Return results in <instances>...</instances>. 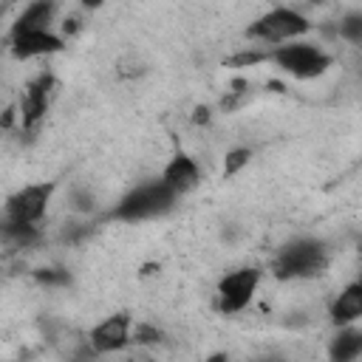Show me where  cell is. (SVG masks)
Instances as JSON below:
<instances>
[{"label":"cell","mask_w":362,"mask_h":362,"mask_svg":"<svg viewBox=\"0 0 362 362\" xmlns=\"http://www.w3.org/2000/svg\"><path fill=\"white\" fill-rule=\"evenodd\" d=\"M325 266H328V249L317 238H297L286 243L272 263L277 280H308L322 274Z\"/></svg>","instance_id":"cell-1"},{"label":"cell","mask_w":362,"mask_h":362,"mask_svg":"<svg viewBox=\"0 0 362 362\" xmlns=\"http://www.w3.org/2000/svg\"><path fill=\"white\" fill-rule=\"evenodd\" d=\"M175 192H170L158 178L156 181H144L139 187H133L127 195L119 198V204L110 209V218L113 221H122V223H139V221H150V218H158L164 212L173 209L175 204Z\"/></svg>","instance_id":"cell-2"},{"label":"cell","mask_w":362,"mask_h":362,"mask_svg":"<svg viewBox=\"0 0 362 362\" xmlns=\"http://www.w3.org/2000/svg\"><path fill=\"white\" fill-rule=\"evenodd\" d=\"M269 62H274L283 74L294 79H317L331 68V54L317 48L314 42H286L277 48H269Z\"/></svg>","instance_id":"cell-3"},{"label":"cell","mask_w":362,"mask_h":362,"mask_svg":"<svg viewBox=\"0 0 362 362\" xmlns=\"http://www.w3.org/2000/svg\"><path fill=\"white\" fill-rule=\"evenodd\" d=\"M311 28V23L294 11V8H286V6H277L266 14H260L252 25H249V37L252 40H260L266 45H286V42H294L297 37H303L305 31Z\"/></svg>","instance_id":"cell-4"},{"label":"cell","mask_w":362,"mask_h":362,"mask_svg":"<svg viewBox=\"0 0 362 362\" xmlns=\"http://www.w3.org/2000/svg\"><path fill=\"white\" fill-rule=\"evenodd\" d=\"M257 286H260V269H255V266L232 269L229 274H223V277L218 280V291H215V294H218V308H221L223 314H238V311H243V308L252 303Z\"/></svg>","instance_id":"cell-5"},{"label":"cell","mask_w":362,"mask_h":362,"mask_svg":"<svg viewBox=\"0 0 362 362\" xmlns=\"http://www.w3.org/2000/svg\"><path fill=\"white\" fill-rule=\"evenodd\" d=\"M51 195H54V184H51V181L25 184L23 189H17V192L6 201V221L37 226V223L42 221L48 204H51Z\"/></svg>","instance_id":"cell-6"},{"label":"cell","mask_w":362,"mask_h":362,"mask_svg":"<svg viewBox=\"0 0 362 362\" xmlns=\"http://www.w3.org/2000/svg\"><path fill=\"white\" fill-rule=\"evenodd\" d=\"M130 328H133L130 314H124V311L110 314V317H105L90 331V337H88L90 339V348L96 354H119V351H124L130 345Z\"/></svg>","instance_id":"cell-7"},{"label":"cell","mask_w":362,"mask_h":362,"mask_svg":"<svg viewBox=\"0 0 362 362\" xmlns=\"http://www.w3.org/2000/svg\"><path fill=\"white\" fill-rule=\"evenodd\" d=\"M51 93H54V76L51 74H40L25 85V90L20 96V105H17V116H20L23 127H34L45 116Z\"/></svg>","instance_id":"cell-8"},{"label":"cell","mask_w":362,"mask_h":362,"mask_svg":"<svg viewBox=\"0 0 362 362\" xmlns=\"http://www.w3.org/2000/svg\"><path fill=\"white\" fill-rule=\"evenodd\" d=\"M65 48V40L59 34L48 31H31V34H17L11 37V57L14 59H37V57H51Z\"/></svg>","instance_id":"cell-9"},{"label":"cell","mask_w":362,"mask_h":362,"mask_svg":"<svg viewBox=\"0 0 362 362\" xmlns=\"http://www.w3.org/2000/svg\"><path fill=\"white\" fill-rule=\"evenodd\" d=\"M158 181H161L170 192L184 195V192H189V189L198 187V181H201V170H198V164H195L192 156H187V153H175V156L167 161V167L161 170V178H158Z\"/></svg>","instance_id":"cell-10"},{"label":"cell","mask_w":362,"mask_h":362,"mask_svg":"<svg viewBox=\"0 0 362 362\" xmlns=\"http://www.w3.org/2000/svg\"><path fill=\"white\" fill-rule=\"evenodd\" d=\"M328 314H331V322H334L337 328L356 325V320L362 317V283H348V286L334 297Z\"/></svg>","instance_id":"cell-11"},{"label":"cell","mask_w":362,"mask_h":362,"mask_svg":"<svg viewBox=\"0 0 362 362\" xmlns=\"http://www.w3.org/2000/svg\"><path fill=\"white\" fill-rule=\"evenodd\" d=\"M54 14H57V6L51 0H37V3H28L20 17L14 20L11 25V37L17 34H31V31H48L51 23H54Z\"/></svg>","instance_id":"cell-12"},{"label":"cell","mask_w":362,"mask_h":362,"mask_svg":"<svg viewBox=\"0 0 362 362\" xmlns=\"http://www.w3.org/2000/svg\"><path fill=\"white\" fill-rule=\"evenodd\" d=\"M362 354V331L356 325L337 328L331 345H328V359L331 362H356Z\"/></svg>","instance_id":"cell-13"},{"label":"cell","mask_w":362,"mask_h":362,"mask_svg":"<svg viewBox=\"0 0 362 362\" xmlns=\"http://www.w3.org/2000/svg\"><path fill=\"white\" fill-rule=\"evenodd\" d=\"M37 238H40V229L37 226L14 223V221H3L0 223V240H6L11 246H31Z\"/></svg>","instance_id":"cell-14"},{"label":"cell","mask_w":362,"mask_h":362,"mask_svg":"<svg viewBox=\"0 0 362 362\" xmlns=\"http://www.w3.org/2000/svg\"><path fill=\"white\" fill-rule=\"evenodd\" d=\"M249 158H252L249 147H235V150H229L226 158H223V175H238V173L249 164Z\"/></svg>","instance_id":"cell-15"},{"label":"cell","mask_w":362,"mask_h":362,"mask_svg":"<svg viewBox=\"0 0 362 362\" xmlns=\"http://www.w3.org/2000/svg\"><path fill=\"white\" fill-rule=\"evenodd\" d=\"M161 342V331L147 325V322H139L136 328H130V345H156Z\"/></svg>","instance_id":"cell-16"},{"label":"cell","mask_w":362,"mask_h":362,"mask_svg":"<svg viewBox=\"0 0 362 362\" xmlns=\"http://www.w3.org/2000/svg\"><path fill=\"white\" fill-rule=\"evenodd\" d=\"M339 34L351 42H362V14H348L339 23Z\"/></svg>","instance_id":"cell-17"},{"label":"cell","mask_w":362,"mask_h":362,"mask_svg":"<svg viewBox=\"0 0 362 362\" xmlns=\"http://www.w3.org/2000/svg\"><path fill=\"white\" fill-rule=\"evenodd\" d=\"M34 277H37V283H42V286H68V283H71V274L62 272V269H37Z\"/></svg>","instance_id":"cell-18"},{"label":"cell","mask_w":362,"mask_h":362,"mask_svg":"<svg viewBox=\"0 0 362 362\" xmlns=\"http://www.w3.org/2000/svg\"><path fill=\"white\" fill-rule=\"evenodd\" d=\"M266 59H269V51H240L229 59V65L243 68V65H257V62H266Z\"/></svg>","instance_id":"cell-19"},{"label":"cell","mask_w":362,"mask_h":362,"mask_svg":"<svg viewBox=\"0 0 362 362\" xmlns=\"http://www.w3.org/2000/svg\"><path fill=\"white\" fill-rule=\"evenodd\" d=\"M71 201H74V206H76L79 212H90V209H93V195H90L88 189H74V192H71Z\"/></svg>","instance_id":"cell-20"},{"label":"cell","mask_w":362,"mask_h":362,"mask_svg":"<svg viewBox=\"0 0 362 362\" xmlns=\"http://www.w3.org/2000/svg\"><path fill=\"white\" fill-rule=\"evenodd\" d=\"M192 119H195L198 124H201V122H209V107H195V116H192Z\"/></svg>","instance_id":"cell-21"}]
</instances>
